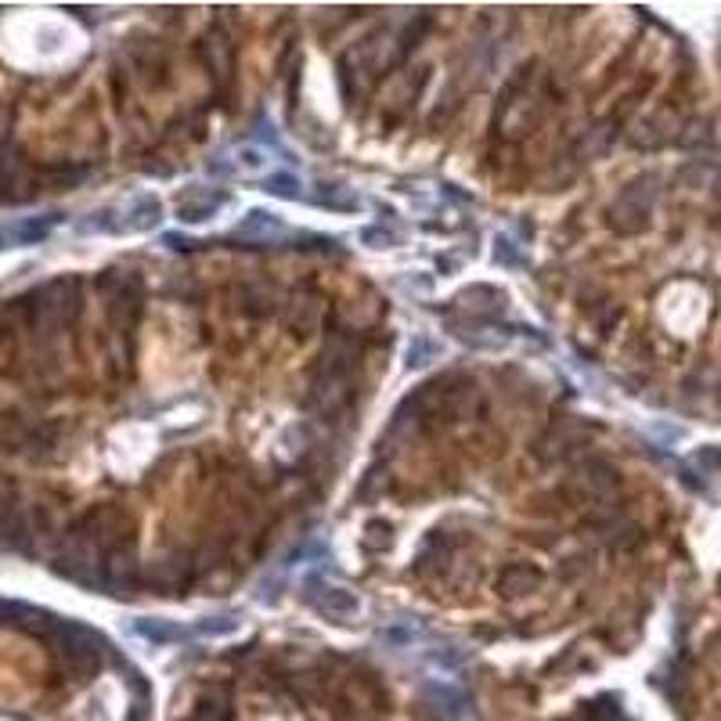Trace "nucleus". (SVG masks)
<instances>
[{
  "mask_svg": "<svg viewBox=\"0 0 721 721\" xmlns=\"http://www.w3.org/2000/svg\"><path fill=\"white\" fill-rule=\"evenodd\" d=\"M44 174L51 181V188H76L80 181L90 177V163H76V160L44 163Z\"/></svg>",
  "mask_w": 721,
  "mask_h": 721,
  "instance_id": "obj_14",
  "label": "nucleus"
},
{
  "mask_svg": "<svg viewBox=\"0 0 721 721\" xmlns=\"http://www.w3.org/2000/svg\"><path fill=\"white\" fill-rule=\"evenodd\" d=\"M299 599H304L314 613H321V618H329V621H347L361 610L358 596L347 592V588L325 585L321 577H307L304 588H299Z\"/></svg>",
  "mask_w": 721,
  "mask_h": 721,
  "instance_id": "obj_5",
  "label": "nucleus"
},
{
  "mask_svg": "<svg viewBox=\"0 0 721 721\" xmlns=\"http://www.w3.org/2000/svg\"><path fill=\"white\" fill-rule=\"evenodd\" d=\"M700 462H707V466H721V451H703V455H700Z\"/></svg>",
  "mask_w": 721,
  "mask_h": 721,
  "instance_id": "obj_25",
  "label": "nucleus"
},
{
  "mask_svg": "<svg viewBox=\"0 0 721 721\" xmlns=\"http://www.w3.org/2000/svg\"><path fill=\"white\" fill-rule=\"evenodd\" d=\"M234 627H239V621H234V618H206V621L195 624V632H199V635H231Z\"/></svg>",
  "mask_w": 721,
  "mask_h": 721,
  "instance_id": "obj_23",
  "label": "nucleus"
},
{
  "mask_svg": "<svg viewBox=\"0 0 721 721\" xmlns=\"http://www.w3.org/2000/svg\"><path fill=\"white\" fill-rule=\"evenodd\" d=\"M288 307H293V310H288L285 325H288V329H293L296 336H310V332L325 321V304H321L318 296H299V299H293Z\"/></svg>",
  "mask_w": 721,
  "mask_h": 721,
  "instance_id": "obj_10",
  "label": "nucleus"
},
{
  "mask_svg": "<svg viewBox=\"0 0 721 721\" xmlns=\"http://www.w3.org/2000/svg\"><path fill=\"white\" fill-rule=\"evenodd\" d=\"M545 581V573L534 567V562H509V567L498 570V592L505 599H523L537 592Z\"/></svg>",
  "mask_w": 721,
  "mask_h": 721,
  "instance_id": "obj_7",
  "label": "nucleus"
},
{
  "mask_svg": "<svg viewBox=\"0 0 721 721\" xmlns=\"http://www.w3.org/2000/svg\"><path fill=\"white\" fill-rule=\"evenodd\" d=\"M390 711V697L375 686L372 678H361L358 686L336 681V675L325 678L321 692L307 703L304 721H383ZM177 721H253L249 707L239 703V692L228 681L206 686L192 707Z\"/></svg>",
  "mask_w": 721,
  "mask_h": 721,
  "instance_id": "obj_2",
  "label": "nucleus"
},
{
  "mask_svg": "<svg viewBox=\"0 0 721 721\" xmlns=\"http://www.w3.org/2000/svg\"><path fill=\"white\" fill-rule=\"evenodd\" d=\"M225 203H228L225 192H217V195L188 192V195H181V199H177V217L185 220V225H203V220L214 217Z\"/></svg>",
  "mask_w": 721,
  "mask_h": 721,
  "instance_id": "obj_9",
  "label": "nucleus"
},
{
  "mask_svg": "<svg viewBox=\"0 0 721 721\" xmlns=\"http://www.w3.org/2000/svg\"><path fill=\"white\" fill-rule=\"evenodd\" d=\"M199 58L209 69V76H214L217 95H228L234 84V44H231V33L220 22L199 41Z\"/></svg>",
  "mask_w": 721,
  "mask_h": 721,
  "instance_id": "obj_4",
  "label": "nucleus"
},
{
  "mask_svg": "<svg viewBox=\"0 0 721 721\" xmlns=\"http://www.w3.org/2000/svg\"><path fill=\"white\" fill-rule=\"evenodd\" d=\"M494 260L502 267H527V260L520 256V249L513 245V239H505V234L502 239H494Z\"/></svg>",
  "mask_w": 721,
  "mask_h": 721,
  "instance_id": "obj_18",
  "label": "nucleus"
},
{
  "mask_svg": "<svg viewBox=\"0 0 721 721\" xmlns=\"http://www.w3.org/2000/svg\"><path fill=\"white\" fill-rule=\"evenodd\" d=\"M195 573H199V567H195V556L181 553V548H170V553H163L155 562H149V570L141 573V581L160 588V592H181V588H185Z\"/></svg>",
  "mask_w": 721,
  "mask_h": 721,
  "instance_id": "obj_6",
  "label": "nucleus"
},
{
  "mask_svg": "<svg viewBox=\"0 0 721 721\" xmlns=\"http://www.w3.org/2000/svg\"><path fill=\"white\" fill-rule=\"evenodd\" d=\"M239 310L245 314V318H253V321L271 318V314L278 310V293H274V285H267V282H245L239 288Z\"/></svg>",
  "mask_w": 721,
  "mask_h": 721,
  "instance_id": "obj_8",
  "label": "nucleus"
},
{
  "mask_svg": "<svg viewBox=\"0 0 721 721\" xmlns=\"http://www.w3.org/2000/svg\"><path fill=\"white\" fill-rule=\"evenodd\" d=\"M134 632H138L141 638H149L152 646H166V642H181V638H185V632H181V627L166 624V621H155V618L134 621Z\"/></svg>",
  "mask_w": 721,
  "mask_h": 721,
  "instance_id": "obj_16",
  "label": "nucleus"
},
{
  "mask_svg": "<svg viewBox=\"0 0 721 721\" xmlns=\"http://www.w3.org/2000/svg\"><path fill=\"white\" fill-rule=\"evenodd\" d=\"M264 188H267L271 195H278V199H296V195H299V181L288 177V174H271V177L264 181Z\"/></svg>",
  "mask_w": 721,
  "mask_h": 721,
  "instance_id": "obj_19",
  "label": "nucleus"
},
{
  "mask_svg": "<svg viewBox=\"0 0 721 721\" xmlns=\"http://www.w3.org/2000/svg\"><path fill=\"white\" fill-rule=\"evenodd\" d=\"M361 242H364V245H372V249H390V245H397V234H393L390 228L372 225V228H364V231H361Z\"/></svg>",
  "mask_w": 721,
  "mask_h": 721,
  "instance_id": "obj_22",
  "label": "nucleus"
},
{
  "mask_svg": "<svg viewBox=\"0 0 721 721\" xmlns=\"http://www.w3.org/2000/svg\"><path fill=\"white\" fill-rule=\"evenodd\" d=\"M361 548L369 556H383V553H390L393 548V523H386V520H372L369 527H364V534H361Z\"/></svg>",
  "mask_w": 721,
  "mask_h": 721,
  "instance_id": "obj_15",
  "label": "nucleus"
},
{
  "mask_svg": "<svg viewBox=\"0 0 721 721\" xmlns=\"http://www.w3.org/2000/svg\"><path fill=\"white\" fill-rule=\"evenodd\" d=\"M0 721H149V703L116 714L105 692L73 681L47 649L44 664L0 660Z\"/></svg>",
  "mask_w": 721,
  "mask_h": 721,
  "instance_id": "obj_1",
  "label": "nucleus"
},
{
  "mask_svg": "<svg viewBox=\"0 0 721 721\" xmlns=\"http://www.w3.org/2000/svg\"><path fill=\"white\" fill-rule=\"evenodd\" d=\"M660 181L657 174H642L635 177L632 185L621 188V195L613 199L610 206V228L618 234H638L649 228V217H653V206H657V195H660Z\"/></svg>",
  "mask_w": 721,
  "mask_h": 721,
  "instance_id": "obj_3",
  "label": "nucleus"
},
{
  "mask_svg": "<svg viewBox=\"0 0 721 721\" xmlns=\"http://www.w3.org/2000/svg\"><path fill=\"white\" fill-rule=\"evenodd\" d=\"M718 217H721V214H718Z\"/></svg>",
  "mask_w": 721,
  "mask_h": 721,
  "instance_id": "obj_26",
  "label": "nucleus"
},
{
  "mask_svg": "<svg viewBox=\"0 0 721 721\" xmlns=\"http://www.w3.org/2000/svg\"><path fill=\"white\" fill-rule=\"evenodd\" d=\"M55 225H62V214L30 217V220H22V225L8 228V239H11V245H33V242H44Z\"/></svg>",
  "mask_w": 721,
  "mask_h": 721,
  "instance_id": "obj_12",
  "label": "nucleus"
},
{
  "mask_svg": "<svg viewBox=\"0 0 721 721\" xmlns=\"http://www.w3.org/2000/svg\"><path fill=\"white\" fill-rule=\"evenodd\" d=\"M585 570H588V556H581V553H577V556H567V559H562L559 567H556V573H559V581H562V585H573Z\"/></svg>",
  "mask_w": 721,
  "mask_h": 721,
  "instance_id": "obj_20",
  "label": "nucleus"
},
{
  "mask_svg": "<svg viewBox=\"0 0 721 721\" xmlns=\"http://www.w3.org/2000/svg\"><path fill=\"white\" fill-rule=\"evenodd\" d=\"M239 163L245 170H260V166H264V152H260V149H242L239 152Z\"/></svg>",
  "mask_w": 721,
  "mask_h": 721,
  "instance_id": "obj_24",
  "label": "nucleus"
},
{
  "mask_svg": "<svg viewBox=\"0 0 721 721\" xmlns=\"http://www.w3.org/2000/svg\"><path fill=\"white\" fill-rule=\"evenodd\" d=\"M429 30H433V15H429V11H418V15H412V25L397 36V47H393L390 65H397V62L408 58L412 51L418 47V41H423V36H426Z\"/></svg>",
  "mask_w": 721,
  "mask_h": 721,
  "instance_id": "obj_13",
  "label": "nucleus"
},
{
  "mask_svg": "<svg viewBox=\"0 0 721 721\" xmlns=\"http://www.w3.org/2000/svg\"><path fill=\"white\" fill-rule=\"evenodd\" d=\"M318 206H329V209H358L361 203H358V195H347L343 188H332L329 195H318V199H314Z\"/></svg>",
  "mask_w": 721,
  "mask_h": 721,
  "instance_id": "obj_21",
  "label": "nucleus"
},
{
  "mask_svg": "<svg viewBox=\"0 0 721 721\" xmlns=\"http://www.w3.org/2000/svg\"><path fill=\"white\" fill-rule=\"evenodd\" d=\"M163 220V203L155 199V195H141L123 214V231H149Z\"/></svg>",
  "mask_w": 721,
  "mask_h": 721,
  "instance_id": "obj_11",
  "label": "nucleus"
},
{
  "mask_svg": "<svg viewBox=\"0 0 721 721\" xmlns=\"http://www.w3.org/2000/svg\"><path fill=\"white\" fill-rule=\"evenodd\" d=\"M437 353H440V347L433 343L429 336H415L412 347H408V364H412V369H423V364H429Z\"/></svg>",
  "mask_w": 721,
  "mask_h": 721,
  "instance_id": "obj_17",
  "label": "nucleus"
}]
</instances>
